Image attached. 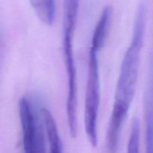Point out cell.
<instances>
[{
	"label": "cell",
	"mask_w": 153,
	"mask_h": 153,
	"mask_svg": "<svg viewBox=\"0 0 153 153\" xmlns=\"http://www.w3.org/2000/svg\"><path fill=\"white\" fill-rule=\"evenodd\" d=\"M146 6L140 3L135 13L131 43L121 64L114 102L108 126L106 144L110 147L119 145L121 130L135 94L146 30Z\"/></svg>",
	"instance_id": "cell-1"
},
{
	"label": "cell",
	"mask_w": 153,
	"mask_h": 153,
	"mask_svg": "<svg viewBox=\"0 0 153 153\" xmlns=\"http://www.w3.org/2000/svg\"><path fill=\"white\" fill-rule=\"evenodd\" d=\"M97 54L94 51L90 50L89 52L84 111L85 133L94 148L98 145L97 123L100 104V81Z\"/></svg>",
	"instance_id": "cell-2"
},
{
	"label": "cell",
	"mask_w": 153,
	"mask_h": 153,
	"mask_svg": "<svg viewBox=\"0 0 153 153\" xmlns=\"http://www.w3.org/2000/svg\"><path fill=\"white\" fill-rule=\"evenodd\" d=\"M24 153H46L44 126L26 97L18 103Z\"/></svg>",
	"instance_id": "cell-3"
},
{
	"label": "cell",
	"mask_w": 153,
	"mask_h": 153,
	"mask_svg": "<svg viewBox=\"0 0 153 153\" xmlns=\"http://www.w3.org/2000/svg\"><path fill=\"white\" fill-rule=\"evenodd\" d=\"M144 112L146 125V153H153V45L149 55Z\"/></svg>",
	"instance_id": "cell-4"
},
{
	"label": "cell",
	"mask_w": 153,
	"mask_h": 153,
	"mask_svg": "<svg viewBox=\"0 0 153 153\" xmlns=\"http://www.w3.org/2000/svg\"><path fill=\"white\" fill-rule=\"evenodd\" d=\"M112 15V8L110 5L105 6L100 15L97 25L94 28L91 39V46L90 50L98 53L104 46L106 41L108 32L110 26Z\"/></svg>",
	"instance_id": "cell-5"
},
{
	"label": "cell",
	"mask_w": 153,
	"mask_h": 153,
	"mask_svg": "<svg viewBox=\"0 0 153 153\" xmlns=\"http://www.w3.org/2000/svg\"><path fill=\"white\" fill-rule=\"evenodd\" d=\"M40 114L49 142V153H63L62 142L53 116L46 108L40 109Z\"/></svg>",
	"instance_id": "cell-6"
},
{
	"label": "cell",
	"mask_w": 153,
	"mask_h": 153,
	"mask_svg": "<svg viewBox=\"0 0 153 153\" xmlns=\"http://www.w3.org/2000/svg\"><path fill=\"white\" fill-rule=\"evenodd\" d=\"M30 2L43 23L48 25L53 24L55 19V0H30Z\"/></svg>",
	"instance_id": "cell-7"
},
{
	"label": "cell",
	"mask_w": 153,
	"mask_h": 153,
	"mask_svg": "<svg viewBox=\"0 0 153 153\" xmlns=\"http://www.w3.org/2000/svg\"><path fill=\"white\" fill-rule=\"evenodd\" d=\"M140 121L137 118H134L131 123L126 153H140Z\"/></svg>",
	"instance_id": "cell-8"
},
{
	"label": "cell",
	"mask_w": 153,
	"mask_h": 153,
	"mask_svg": "<svg viewBox=\"0 0 153 153\" xmlns=\"http://www.w3.org/2000/svg\"><path fill=\"white\" fill-rule=\"evenodd\" d=\"M80 0H63L64 16L78 17Z\"/></svg>",
	"instance_id": "cell-9"
}]
</instances>
